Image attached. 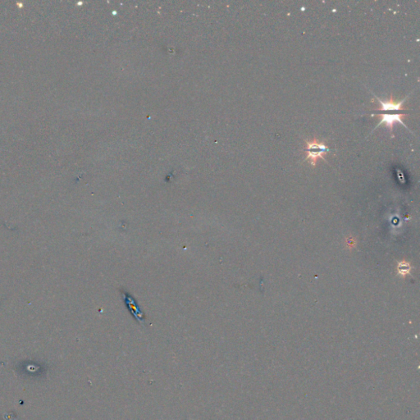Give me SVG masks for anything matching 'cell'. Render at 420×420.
I'll return each instance as SVG.
<instances>
[{"label":"cell","mask_w":420,"mask_h":420,"mask_svg":"<svg viewBox=\"0 0 420 420\" xmlns=\"http://www.w3.org/2000/svg\"><path fill=\"white\" fill-rule=\"evenodd\" d=\"M305 159L309 160L312 167L317 165L318 159L327 162L325 155L329 154L330 149L327 146L325 141H318L315 137L312 141H305Z\"/></svg>","instance_id":"cell-1"},{"label":"cell","mask_w":420,"mask_h":420,"mask_svg":"<svg viewBox=\"0 0 420 420\" xmlns=\"http://www.w3.org/2000/svg\"><path fill=\"white\" fill-rule=\"evenodd\" d=\"M370 116H371V117H379V123L374 127L373 131L377 129L378 126L384 124L386 127L389 128V131H390V133L392 134V137H393V138L394 137V135H393V126H394V123H396V122H399L402 126H405L406 129L411 132L403 122L404 117H405V116H407L406 113H395V114L394 113H392V114H389V113H378V114L372 113Z\"/></svg>","instance_id":"cell-2"},{"label":"cell","mask_w":420,"mask_h":420,"mask_svg":"<svg viewBox=\"0 0 420 420\" xmlns=\"http://www.w3.org/2000/svg\"><path fill=\"white\" fill-rule=\"evenodd\" d=\"M410 95V94H409ZM409 95L406 96L404 100H402L401 101H398V102H396L394 101V99H393V94H391L390 98H389V101H382L380 100L378 97L375 96L376 99H377V101H378V108H376L374 109V110L376 111H402V110H407L406 108L404 107V103L407 100L408 97Z\"/></svg>","instance_id":"cell-3"},{"label":"cell","mask_w":420,"mask_h":420,"mask_svg":"<svg viewBox=\"0 0 420 420\" xmlns=\"http://www.w3.org/2000/svg\"><path fill=\"white\" fill-rule=\"evenodd\" d=\"M122 296H123L124 301H125V303L127 306V309L130 310L131 314H133V317L139 322L144 325L145 324V317H144L143 313L141 312V309L139 308V305H137L136 300L126 292H123Z\"/></svg>","instance_id":"cell-4"},{"label":"cell","mask_w":420,"mask_h":420,"mask_svg":"<svg viewBox=\"0 0 420 420\" xmlns=\"http://www.w3.org/2000/svg\"><path fill=\"white\" fill-rule=\"evenodd\" d=\"M412 270V266L410 263L407 261H402L398 262L397 265V273L401 277H405L407 275H410V272Z\"/></svg>","instance_id":"cell-5"}]
</instances>
